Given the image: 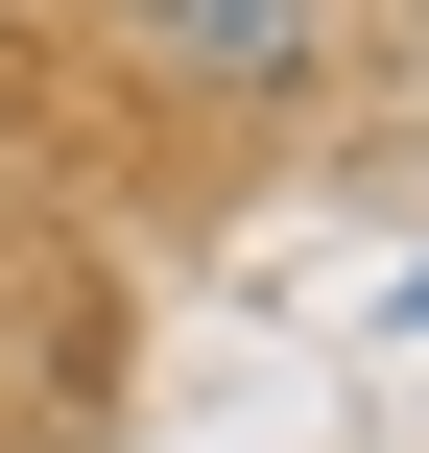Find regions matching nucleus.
<instances>
[{
  "label": "nucleus",
  "mask_w": 429,
  "mask_h": 453,
  "mask_svg": "<svg viewBox=\"0 0 429 453\" xmlns=\"http://www.w3.org/2000/svg\"><path fill=\"white\" fill-rule=\"evenodd\" d=\"M143 24H167L191 72H287V0H143Z\"/></svg>",
  "instance_id": "nucleus-1"
}]
</instances>
